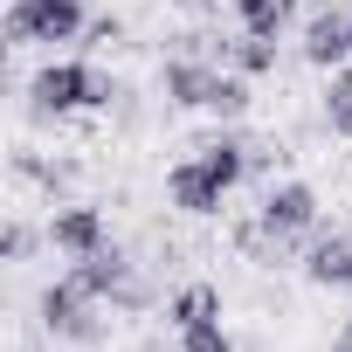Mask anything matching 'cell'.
I'll list each match as a JSON object with an SVG mask.
<instances>
[{"instance_id": "cell-1", "label": "cell", "mask_w": 352, "mask_h": 352, "mask_svg": "<svg viewBox=\"0 0 352 352\" xmlns=\"http://www.w3.org/2000/svg\"><path fill=\"white\" fill-rule=\"evenodd\" d=\"M28 97H35V111H97V104H111V83L90 69V63H49V69H35V83H28Z\"/></svg>"}, {"instance_id": "cell-2", "label": "cell", "mask_w": 352, "mask_h": 352, "mask_svg": "<svg viewBox=\"0 0 352 352\" xmlns=\"http://www.w3.org/2000/svg\"><path fill=\"white\" fill-rule=\"evenodd\" d=\"M263 235L283 249V242H304V235H318V194L304 187V180H283V187H270L263 194Z\"/></svg>"}, {"instance_id": "cell-3", "label": "cell", "mask_w": 352, "mask_h": 352, "mask_svg": "<svg viewBox=\"0 0 352 352\" xmlns=\"http://www.w3.org/2000/svg\"><path fill=\"white\" fill-rule=\"evenodd\" d=\"M90 311H97V297H90V290H83L76 276H63V283H49V290H42V324H49L56 338L97 345V338H104V324H97Z\"/></svg>"}, {"instance_id": "cell-4", "label": "cell", "mask_w": 352, "mask_h": 352, "mask_svg": "<svg viewBox=\"0 0 352 352\" xmlns=\"http://www.w3.org/2000/svg\"><path fill=\"white\" fill-rule=\"evenodd\" d=\"M83 28V0H14L8 42H69Z\"/></svg>"}, {"instance_id": "cell-5", "label": "cell", "mask_w": 352, "mask_h": 352, "mask_svg": "<svg viewBox=\"0 0 352 352\" xmlns=\"http://www.w3.org/2000/svg\"><path fill=\"white\" fill-rule=\"evenodd\" d=\"M166 194H173V208L180 214H221V201H228V180L194 152V159H180L166 173Z\"/></svg>"}, {"instance_id": "cell-6", "label": "cell", "mask_w": 352, "mask_h": 352, "mask_svg": "<svg viewBox=\"0 0 352 352\" xmlns=\"http://www.w3.org/2000/svg\"><path fill=\"white\" fill-rule=\"evenodd\" d=\"M69 276H76V283L97 297V304H104V297H118V304H145V290L131 283V263H124V249H111V242H104L97 256H83Z\"/></svg>"}, {"instance_id": "cell-7", "label": "cell", "mask_w": 352, "mask_h": 352, "mask_svg": "<svg viewBox=\"0 0 352 352\" xmlns=\"http://www.w3.org/2000/svg\"><path fill=\"white\" fill-rule=\"evenodd\" d=\"M304 283H318V290H352V228L311 235V249H304Z\"/></svg>"}, {"instance_id": "cell-8", "label": "cell", "mask_w": 352, "mask_h": 352, "mask_svg": "<svg viewBox=\"0 0 352 352\" xmlns=\"http://www.w3.org/2000/svg\"><path fill=\"white\" fill-rule=\"evenodd\" d=\"M49 242H56L69 263H83V256H97L111 235H104V214H97V208H63V214H49Z\"/></svg>"}, {"instance_id": "cell-9", "label": "cell", "mask_w": 352, "mask_h": 352, "mask_svg": "<svg viewBox=\"0 0 352 352\" xmlns=\"http://www.w3.org/2000/svg\"><path fill=\"white\" fill-rule=\"evenodd\" d=\"M214 90H221V69L187 63V56H173V63H166V97L180 104V111H214Z\"/></svg>"}, {"instance_id": "cell-10", "label": "cell", "mask_w": 352, "mask_h": 352, "mask_svg": "<svg viewBox=\"0 0 352 352\" xmlns=\"http://www.w3.org/2000/svg\"><path fill=\"white\" fill-rule=\"evenodd\" d=\"M345 56H352V21H345V14H311V28H304V63L345 69Z\"/></svg>"}, {"instance_id": "cell-11", "label": "cell", "mask_w": 352, "mask_h": 352, "mask_svg": "<svg viewBox=\"0 0 352 352\" xmlns=\"http://www.w3.org/2000/svg\"><path fill=\"white\" fill-rule=\"evenodd\" d=\"M166 318H173V331H194V324H221V290H214V283H187V290H173Z\"/></svg>"}, {"instance_id": "cell-12", "label": "cell", "mask_w": 352, "mask_h": 352, "mask_svg": "<svg viewBox=\"0 0 352 352\" xmlns=\"http://www.w3.org/2000/svg\"><path fill=\"white\" fill-rule=\"evenodd\" d=\"M324 124L338 138H352V69H331V83H324Z\"/></svg>"}, {"instance_id": "cell-13", "label": "cell", "mask_w": 352, "mask_h": 352, "mask_svg": "<svg viewBox=\"0 0 352 352\" xmlns=\"http://www.w3.org/2000/svg\"><path fill=\"white\" fill-rule=\"evenodd\" d=\"M235 14H242V28H249V35H283L290 0H235Z\"/></svg>"}, {"instance_id": "cell-14", "label": "cell", "mask_w": 352, "mask_h": 352, "mask_svg": "<svg viewBox=\"0 0 352 352\" xmlns=\"http://www.w3.org/2000/svg\"><path fill=\"white\" fill-rule=\"evenodd\" d=\"M276 69V35H242L235 42V76H270Z\"/></svg>"}, {"instance_id": "cell-15", "label": "cell", "mask_w": 352, "mask_h": 352, "mask_svg": "<svg viewBox=\"0 0 352 352\" xmlns=\"http://www.w3.org/2000/svg\"><path fill=\"white\" fill-rule=\"evenodd\" d=\"M180 352H235V338L221 324H194V331H180Z\"/></svg>"}, {"instance_id": "cell-16", "label": "cell", "mask_w": 352, "mask_h": 352, "mask_svg": "<svg viewBox=\"0 0 352 352\" xmlns=\"http://www.w3.org/2000/svg\"><path fill=\"white\" fill-rule=\"evenodd\" d=\"M0 249H8V263H21V256L35 249V228H21V221H8V235H0Z\"/></svg>"}, {"instance_id": "cell-17", "label": "cell", "mask_w": 352, "mask_h": 352, "mask_svg": "<svg viewBox=\"0 0 352 352\" xmlns=\"http://www.w3.org/2000/svg\"><path fill=\"white\" fill-rule=\"evenodd\" d=\"M331 352H352V324H345V331H338V345H331Z\"/></svg>"}, {"instance_id": "cell-18", "label": "cell", "mask_w": 352, "mask_h": 352, "mask_svg": "<svg viewBox=\"0 0 352 352\" xmlns=\"http://www.w3.org/2000/svg\"><path fill=\"white\" fill-rule=\"evenodd\" d=\"M180 8H208V0H180Z\"/></svg>"}]
</instances>
